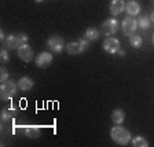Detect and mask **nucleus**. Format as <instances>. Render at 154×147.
Masks as SVG:
<instances>
[{"instance_id": "nucleus-1", "label": "nucleus", "mask_w": 154, "mask_h": 147, "mask_svg": "<svg viewBox=\"0 0 154 147\" xmlns=\"http://www.w3.org/2000/svg\"><path fill=\"white\" fill-rule=\"evenodd\" d=\"M110 136H112V139L116 142V143L119 144H127L129 140H131V133H129L128 129L122 128V127H120V125H117V127H114V128H112V131H110Z\"/></svg>"}, {"instance_id": "nucleus-2", "label": "nucleus", "mask_w": 154, "mask_h": 147, "mask_svg": "<svg viewBox=\"0 0 154 147\" xmlns=\"http://www.w3.org/2000/svg\"><path fill=\"white\" fill-rule=\"evenodd\" d=\"M17 88H18V84H15L14 81L7 80L2 84V88H0V95H2V99L3 100H8L11 99L17 92Z\"/></svg>"}, {"instance_id": "nucleus-3", "label": "nucleus", "mask_w": 154, "mask_h": 147, "mask_svg": "<svg viewBox=\"0 0 154 147\" xmlns=\"http://www.w3.org/2000/svg\"><path fill=\"white\" fill-rule=\"evenodd\" d=\"M26 41H28V36L25 35V33H21V35L18 36H8V37L6 38V47L8 48V50H14V48H19L22 44H26Z\"/></svg>"}, {"instance_id": "nucleus-4", "label": "nucleus", "mask_w": 154, "mask_h": 147, "mask_svg": "<svg viewBox=\"0 0 154 147\" xmlns=\"http://www.w3.org/2000/svg\"><path fill=\"white\" fill-rule=\"evenodd\" d=\"M47 45L50 47V50L54 52H61L65 47V40L61 37V36H51L48 38Z\"/></svg>"}, {"instance_id": "nucleus-5", "label": "nucleus", "mask_w": 154, "mask_h": 147, "mask_svg": "<svg viewBox=\"0 0 154 147\" xmlns=\"http://www.w3.org/2000/svg\"><path fill=\"white\" fill-rule=\"evenodd\" d=\"M121 28H122L124 35L131 36V35H134V32L136 30V28H138V21H135L132 17H128V18H125L124 21H122Z\"/></svg>"}, {"instance_id": "nucleus-6", "label": "nucleus", "mask_w": 154, "mask_h": 147, "mask_svg": "<svg viewBox=\"0 0 154 147\" xmlns=\"http://www.w3.org/2000/svg\"><path fill=\"white\" fill-rule=\"evenodd\" d=\"M103 48L110 54H117L120 51V41L116 37H107L103 41Z\"/></svg>"}, {"instance_id": "nucleus-7", "label": "nucleus", "mask_w": 154, "mask_h": 147, "mask_svg": "<svg viewBox=\"0 0 154 147\" xmlns=\"http://www.w3.org/2000/svg\"><path fill=\"white\" fill-rule=\"evenodd\" d=\"M18 57L23 62H30L33 59V50L28 44H22L18 48Z\"/></svg>"}, {"instance_id": "nucleus-8", "label": "nucleus", "mask_w": 154, "mask_h": 147, "mask_svg": "<svg viewBox=\"0 0 154 147\" xmlns=\"http://www.w3.org/2000/svg\"><path fill=\"white\" fill-rule=\"evenodd\" d=\"M117 30H119V22H117L116 19H107V21L103 22V25H102L103 35L110 36V35H113V33H116Z\"/></svg>"}, {"instance_id": "nucleus-9", "label": "nucleus", "mask_w": 154, "mask_h": 147, "mask_svg": "<svg viewBox=\"0 0 154 147\" xmlns=\"http://www.w3.org/2000/svg\"><path fill=\"white\" fill-rule=\"evenodd\" d=\"M51 63H52V55L48 54V52H42L36 58V65L38 67H48Z\"/></svg>"}, {"instance_id": "nucleus-10", "label": "nucleus", "mask_w": 154, "mask_h": 147, "mask_svg": "<svg viewBox=\"0 0 154 147\" xmlns=\"http://www.w3.org/2000/svg\"><path fill=\"white\" fill-rule=\"evenodd\" d=\"M66 51H67V54H70V55H79L84 51V47L81 45L80 40L79 41H72L67 44Z\"/></svg>"}, {"instance_id": "nucleus-11", "label": "nucleus", "mask_w": 154, "mask_h": 147, "mask_svg": "<svg viewBox=\"0 0 154 147\" xmlns=\"http://www.w3.org/2000/svg\"><path fill=\"white\" fill-rule=\"evenodd\" d=\"M125 10H127V13H128L129 17H135L138 15L139 11H140V4L138 2H135V0H131L128 3L125 4Z\"/></svg>"}, {"instance_id": "nucleus-12", "label": "nucleus", "mask_w": 154, "mask_h": 147, "mask_svg": "<svg viewBox=\"0 0 154 147\" xmlns=\"http://www.w3.org/2000/svg\"><path fill=\"white\" fill-rule=\"evenodd\" d=\"M124 8H125L124 0H112V3H110V11H112L113 15H119Z\"/></svg>"}, {"instance_id": "nucleus-13", "label": "nucleus", "mask_w": 154, "mask_h": 147, "mask_svg": "<svg viewBox=\"0 0 154 147\" xmlns=\"http://www.w3.org/2000/svg\"><path fill=\"white\" fill-rule=\"evenodd\" d=\"M33 87V81L29 78V77H22L21 80L18 81V88L22 91H29Z\"/></svg>"}, {"instance_id": "nucleus-14", "label": "nucleus", "mask_w": 154, "mask_h": 147, "mask_svg": "<svg viewBox=\"0 0 154 147\" xmlns=\"http://www.w3.org/2000/svg\"><path fill=\"white\" fill-rule=\"evenodd\" d=\"M25 133L29 138H38L40 136V128L37 125H29L25 128Z\"/></svg>"}, {"instance_id": "nucleus-15", "label": "nucleus", "mask_w": 154, "mask_h": 147, "mask_svg": "<svg viewBox=\"0 0 154 147\" xmlns=\"http://www.w3.org/2000/svg\"><path fill=\"white\" fill-rule=\"evenodd\" d=\"M98 37H99V30H98V29L90 28L85 30V38L88 41H94V40H96Z\"/></svg>"}, {"instance_id": "nucleus-16", "label": "nucleus", "mask_w": 154, "mask_h": 147, "mask_svg": "<svg viewBox=\"0 0 154 147\" xmlns=\"http://www.w3.org/2000/svg\"><path fill=\"white\" fill-rule=\"evenodd\" d=\"M124 118H125V114H124V112H122L121 109H116L114 112H113L112 120L116 122V124H121V122L124 121Z\"/></svg>"}, {"instance_id": "nucleus-17", "label": "nucleus", "mask_w": 154, "mask_h": 147, "mask_svg": "<svg viewBox=\"0 0 154 147\" xmlns=\"http://www.w3.org/2000/svg\"><path fill=\"white\" fill-rule=\"evenodd\" d=\"M150 23H151V19L149 18V17H146V15H143V17H140L139 18V21H138V26L140 29H149L150 28Z\"/></svg>"}, {"instance_id": "nucleus-18", "label": "nucleus", "mask_w": 154, "mask_h": 147, "mask_svg": "<svg viewBox=\"0 0 154 147\" xmlns=\"http://www.w3.org/2000/svg\"><path fill=\"white\" fill-rule=\"evenodd\" d=\"M129 43H131L132 47L139 48L142 45V37L138 36V35H131V37H129Z\"/></svg>"}, {"instance_id": "nucleus-19", "label": "nucleus", "mask_w": 154, "mask_h": 147, "mask_svg": "<svg viewBox=\"0 0 154 147\" xmlns=\"http://www.w3.org/2000/svg\"><path fill=\"white\" fill-rule=\"evenodd\" d=\"M132 144H134L135 147H147L149 143L147 140L144 138H142V136H138V138H135L134 140H132Z\"/></svg>"}, {"instance_id": "nucleus-20", "label": "nucleus", "mask_w": 154, "mask_h": 147, "mask_svg": "<svg viewBox=\"0 0 154 147\" xmlns=\"http://www.w3.org/2000/svg\"><path fill=\"white\" fill-rule=\"evenodd\" d=\"M14 114H15V110L14 109H6V110H3V113H2V120L7 121V120L13 118Z\"/></svg>"}, {"instance_id": "nucleus-21", "label": "nucleus", "mask_w": 154, "mask_h": 147, "mask_svg": "<svg viewBox=\"0 0 154 147\" xmlns=\"http://www.w3.org/2000/svg\"><path fill=\"white\" fill-rule=\"evenodd\" d=\"M7 78H8V72H7L6 67H2V70H0V80L3 81H7Z\"/></svg>"}, {"instance_id": "nucleus-22", "label": "nucleus", "mask_w": 154, "mask_h": 147, "mask_svg": "<svg viewBox=\"0 0 154 147\" xmlns=\"http://www.w3.org/2000/svg\"><path fill=\"white\" fill-rule=\"evenodd\" d=\"M0 58H2V61H3V62L8 61V54H7L6 50H2V52H0Z\"/></svg>"}, {"instance_id": "nucleus-23", "label": "nucleus", "mask_w": 154, "mask_h": 147, "mask_svg": "<svg viewBox=\"0 0 154 147\" xmlns=\"http://www.w3.org/2000/svg\"><path fill=\"white\" fill-rule=\"evenodd\" d=\"M80 43H81V45H83V47H84V50H85V48L88 47V40H87L85 37H84V38H81V40H80Z\"/></svg>"}, {"instance_id": "nucleus-24", "label": "nucleus", "mask_w": 154, "mask_h": 147, "mask_svg": "<svg viewBox=\"0 0 154 147\" xmlns=\"http://www.w3.org/2000/svg\"><path fill=\"white\" fill-rule=\"evenodd\" d=\"M117 54H119L120 57H124V51H119V52H117Z\"/></svg>"}, {"instance_id": "nucleus-25", "label": "nucleus", "mask_w": 154, "mask_h": 147, "mask_svg": "<svg viewBox=\"0 0 154 147\" xmlns=\"http://www.w3.org/2000/svg\"><path fill=\"white\" fill-rule=\"evenodd\" d=\"M150 19H151V22H154V13L150 15Z\"/></svg>"}, {"instance_id": "nucleus-26", "label": "nucleus", "mask_w": 154, "mask_h": 147, "mask_svg": "<svg viewBox=\"0 0 154 147\" xmlns=\"http://www.w3.org/2000/svg\"><path fill=\"white\" fill-rule=\"evenodd\" d=\"M35 2H37V3H42L43 0H35Z\"/></svg>"}, {"instance_id": "nucleus-27", "label": "nucleus", "mask_w": 154, "mask_h": 147, "mask_svg": "<svg viewBox=\"0 0 154 147\" xmlns=\"http://www.w3.org/2000/svg\"><path fill=\"white\" fill-rule=\"evenodd\" d=\"M153 41H154V36H153Z\"/></svg>"}]
</instances>
